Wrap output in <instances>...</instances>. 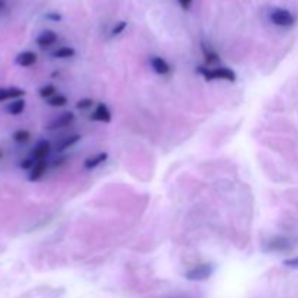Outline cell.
Returning a JSON list of instances; mask_svg holds the SVG:
<instances>
[{
    "mask_svg": "<svg viewBox=\"0 0 298 298\" xmlns=\"http://www.w3.org/2000/svg\"><path fill=\"white\" fill-rule=\"evenodd\" d=\"M198 73L202 76L205 80L211 81V80H227V81H236L237 76L236 73L228 69V67H217V69H208L205 66H199Z\"/></svg>",
    "mask_w": 298,
    "mask_h": 298,
    "instance_id": "cell-1",
    "label": "cell"
},
{
    "mask_svg": "<svg viewBox=\"0 0 298 298\" xmlns=\"http://www.w3.org/2000/svg\"><path fill=\"white\" fill-rule=\"evenodd\" d=\"M214 274V266L211 263H201L194 268H191L186 274L185 278L188 281H205Z\"/></svg>",
    "mask_w": 298,
    "mask_h": 298,
    "instance_id": "cell-2",
    "label": "cell"
},
{
    "mask_svg": "<svg viewBox=\"0 0 298 298\" xmlns=\"http://www.w3.org/2000/svg\"><path fill=\"white\" fill-rule=\"evenodd\" d=\"M269 18H271L272 23H275V25H278V26H282V28H290V26H293V25L296 23L294 15H293L290 10H287V9H279V7H277V9H274V10L271 12Z\"/></svg>",
    "mask_w": 298,
    "mask_h": 298,
    "instance_id": "cell-3",
    "label": "cell"
},
{
    "mask_svg": "<svg viewBox=\"0 0 298 298\" xmlns=\"http://www.w3.org/2000/svg\"><path fill=\"white\" fill-rule=\"evenodd\" d=\"M76 117L73 112H63L60 114L57 118H54L48 125H47V130L53 131V130H59V128H64V127H69L75 122Z\"/></svg>",
    "mask_w": 298,
    "mask_h": 298,
    "instance_id": "cell-4",
    "label": "cell"
},
{
    "mask_svg": "<svg viewBox=\"0 0 298 298\" xmlns=\"http://www.w3.org/2000/svg\"><path fill=\"white\" fill-rule=\"evenodd\" d=\"M150 66H151V69L154 70V73H157V75L166 76L172 72L170 64H169L164 59H161V57H159V56H153V57L150 59Z\"/></svg>",
    "mask_w": 298,
    "mask_h": 298,
    "instance_id": "cell-5",
    "label": "cell"
},
{
    "mask_svg": "<svg viewBox=\"0 0 298 298\" xmlns=\"http://www.w3.org/2000/svg\"><path fill=\"white\" fill-rule=\"evenodd\" d=\"M90 119L99 121V122H106V124H108V122L112 121V114H111L109 108H108L103 102H100V103H98V106H96L95 112L92 114Z\"/></svg>",
    "mask_w": 298,
    "mask_h": 298,
    "instance_id": "cell-6",
    "label": "cell"
},
{
    "mask_svg": "<svg viewBox=\"0 0 298 298\" xmlns=\"http://www.w3.org/2000/svg\"><path fill=\"white\" fill-rule=\"evenodd\" d=\"M106 160H108V153H106V151H100V153H96L95 156L86 159L84 163H83V166H84V169H87V170H93V169L99 167L100 164H103Z\"/></svg>",
    "mask_w": 298,
    "mask_h": 298,
    "instance_id": "cell-7",
    "label": "cell"
},
{
    "mask_svg": "<svg viewBox=\"0 0 298 298\" xmlns=\"http://www.w3.org/2000/svg\"><path fill=\"white\" fill-rule=\"evenodd\" d=\"M57 34L54 32V31H50V29H47V31H44V32H41L38 37H37V44L40 45V47H42V48H47V47H51L53 44H56L57 42Z\"/></svg>",
    "mask_w": 298,
    "mask_h": 298,
    "instance_id": "cell-8",
    "label": "cell"
},
{
    "mask_svg": "<svg viewBox=\"0 0 298 298\" xmlns=\"http://www.w3.org/2000/svg\"><path fill=\"white\" fill-rule=\"evenodd\" d=\"M45 170H47V160H45V159H44V160H37L35 164H34V167H32L31 172H29L28 179H29L31 182H37V180H40V179L44 176Z\"/></svg>",
    "mask_w": 298,
    "mask_h": 298,
    "instance_id": "cell-9",
    "label": "cell"
},
{
    "mask_svg": "<svg viewBox=\"0 0 298 298\" xmlns=\"http://www.w3.org/2000/svg\"><path fill=\"white\" fill-rule=\"evenodd\" d=\"M25 95L23 89L19 87H6V89H0V102L4 100H10V99H19Z\"/></svg>",
    "mask_w": 298,
    "mask_h": 298,
    "instance_id": "cell-10",
    "label": "cell"
},
{
    "mask_svg": "<svg viewBox=\"0 0 298 298\" xmlns=\"http://www.w3.org/2000/svg\"><path fill=\"white\" fill-rule=\"evenodd\" d=\"M37 63V54L32 51H23L18 54L16 57V64L20 67H31Z\"/></svg>",
    "mask_w": 298,
    "mask_h": 298,
    "instance_id": "cell-11",
    "label": "cell"
},
{
    "mask_svg": "<svg viewBox=\"0 0 298 298\" xmlns=\"http://www.w3.org/2000/svg\"><path fill=\"white\" fill-rule=\"evenodd\" d=\"M50 150H51V143L47 141V140H41V141L35 146L34 151H32V157H34L35 160H44V159L48 156Z\"/></svg>",
    "mask_w": 298,
    "mask_h": 298,
    "instance_id": "cell-12",
    "label": "cell"
},
{
    "mask_svg": "<svg viewBox=\"0 0 298 298\" xmlns=\"http://www.w3.org/2000/svg\"><path fill=\"white\" fill-rule=\"evenodd\" d=\"M80 136L79 134H73V136H69V137H64V139H61L57 144H56V151H64V150L70 149V147H73L75 144H77L79 141H80Z\"/></svg>",
    "mask_w": 298,
    "mask_h": 298,
    "instance_id": "cell-13",
    "label": "cell"
},
{
    "mask_svg": "<svg viewBox=\"0 0 298 298\" xmlns=\"http://www.w3.org/2000/svg\"><path fill=\"white\" fill-rule=\"evenodd\" d=\"M25 100L23 99H15V100H12L9 105H7V112L10 114V115H19V114H22L23 111H25Z\"/></svg>",
    "mask_w": 298,
    "mask_h": 298,
    "instance_id": "cell-14",
    "label": "cell"
},
{
    "mask_svg": "<svg viewBox=\"0 0 298 298\" xmlns=\"http://www.w3.org/2000/svg\"><path fill=\"white\" fill-rule=\"evenodd\" d=\"M202 53H204V57H205V63H207L208 66L216 64V63L220 61V56H219V53L214 51V50H211V48H207L205 44H202Z\"/></svg>",
    "mask_w": 298,
    "mask_h": 298,
    "instance_id": "cell-15",
    "label": "cell"
},
{
    "mask_svg": "<svg viewBox=\"0 0 298 298\" xmlns=\"http://www.w3.org/2000/svg\"><path fill=\"white\" fill-rule=\"evenodd\" d=\"M76 56V50L72 47H60L53 53V57L56 59H72Z\"/></svg>",
    "mask_w": 298,
    "mask_h": 298,
    "instance_id": "cell-16",
    "label": "cell"
},
{
    "mask_svg": "<svg viewBox=\"0 0 298 298\" xmlns=\"http://www.w3.org/2000/svg\"><path fill=\"white\" fill-rule=\"evenodd\" d=\"M67 103H69V99L64 95H59V93L56 96H53L51 99H48V105L54 106V108H60V106H64Z\"/></svg>",
    "mask_w": 298,
    "mask_h": 298,
    "instance_id": "cell-17",
    "label": "cell"
},
{
    "mask_svg": "<svg viewBox=\"0 0 298 298\" xmlns=\"http://www.w3.org/2000/svg\"><path fill=\"white\" fill-rule=\"evenodd\" d=\"M56 86L54 84H45L40 89V96L44 98V99H51L53 96H56Z\"/></svg>",
    "mask_w": 298,
    "mask_h": 298,
    "instance_id": "cell-18",
    "label": "cell"
},
{
    "mask_svg": "<svg viewBox=\"0 0 298 298\" xmlns=\"http://www.w3.org/2000/svg\"><path fill=\"white\" fill-rule=\"evenodd\" d=\"M29 139H31V134H29V131H26V130H18V131L13 134V140H15L16 143H26Z\"/></svg>",
    "mask_w": 298,
    "mask_h": 298,
    "instance_id": "cell-19",
    "label": "cell"
},
{
    "mask_svg": "<svg viewBox=\"0 0 298 298\" xmlns=\"http://www.w3.org/2000/svg\"><path fill=\"white\" fill-rule=\"evenodd\" d=\"M125 28H127V22H125V20L118 22V23L111 29V37H117V35L122 34V32L125 31Z\"/></svg>",
    "mask_w": 298,
    "mask_h": 298,
    "instance_id": "cell-20",
    "label": "cell"
},
{
    "mask_svg": "<svg viewBox=\"0 0 298 298\" xmlns=\"http://www.w3.org/2000/svg\"><path fill=\"white\" fill-rule=\"evenodd\" d=\"M92 105H93V99L84 98V99H80V100L76 103V108L80 109V111H83V109H89V108H92Z\"/></svg>",
    "mask_w": 298,
    "mask_h": 298,
    "instance_id": "cell-21",
    "label": "cell"
},
{
    "mask_svg": "<svg viewBox=\"0 0 298 298\" xmlns=\"http://www.w3.org/2000/svg\"><path fill=\"white\" fill-rule=\"evenodd\" d=\"M35 161H37V160H35L34 157H31V159H25V160L20 163V167L25 169V170H26V169H32L34 164H35Z\"/></svg>",
    "mask_w": 298,
    "mask_h": 298,
    "instance_id": "cell-22",
    "label": "cell"
},
{
    "mask_svg": "<svg viewBox=\"0 0 298 298\" xmlns=\"http://www.w3.org/2000/svg\"><path fill=\"white\" fill-rule=\"evenodd\" d=\"M284 265H285V266H288V268L298 269V256L297 258H293V259H287V260L284 262Z\"/></svg>",
    "mask_w": 298,
    "mask_h": 298,
    "instance_id": "cell-23",
    "label": "cell"
},
{
    "mask_svg": "<svg viewBox=\"0 0 298 298\" xmlns=\"http://www.w3.org/2000/svg\"><path fill=\"white\" fill-rule=\"evenodd\" d=\"M45 19L53 20V22H60L63 18H61V15H60V13H47V15H45Z\"/></svg>",
    "mask_w": 298,
    "mask_h": 298,
    "instance_id": "cell-24",
    "label": "cell"
},
{
    "mask_svg": "<svg viewBox=\"0 0 298 298\" xmlns=\"http://www.w3.org/2000/svg\"><path fill=\"white\" fill-rule=\"evenodd\" d=\"M178 1H179L180 7L185 9V10H188L191 7V4H192V0H178Z\"/></svg>",
    "mask_w": 298,
    "mask_h": 298,
    "instance_id": "cell-25",
    "label": "cell"
},
{
    "mask_svg": "<svg viewBox=\"0 0 298 298\" xmlns=\"http://www.w3.org/2000/svg\"><path fill=\"white\" fill-rule=\"evenodd\" d=\"M4 7V0H0V10Z\"/></svg>",
    "mask_w": 298,
    "mask_h": 298,
    "instance_id": "cell-26",
    "label": "cell"
},
{
    "mask_svg": "<svg viewBox=\"0 0 298 298\" xmlns=\"http://www.w3.org/2000/svg\"><path fill=\"white\" fill-rule=\"evenodd\" d=\"M0 157H1V153H0Z\"/></svg>",
    "mask_w": 298,
    "mask_h": 298,
    "instance_id": "cell-27",
    "label": "cell"
}]
</instances>
